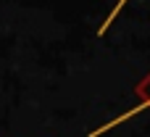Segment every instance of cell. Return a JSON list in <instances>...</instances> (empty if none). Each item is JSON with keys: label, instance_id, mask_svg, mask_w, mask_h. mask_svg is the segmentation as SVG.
<instances>
[{"label": "cell", "instance_id": "cell-2", "mask_svg": "<svg viewBox=\"0 0 150 137\" xmlns=\"http://www.w3.org/2000/svg\"><path fill=\"white\" fill-rule=\"evenodd\" d=\"M127 3H129V0H119V3H116V5H113V8H111V13H108V18H105V21H103V24H100V29H98V34H105V29H108V26H111V24H113V18H116V16H119V11H121V8H124V5H127Z\"/></svg>", "mask_w": 150, "mask_h": 137}, {"label": "cell", "instance_id": "cell-1", "mask_svg": "<svg viewBox=\"0 0 150 137\" xmlns=\"http://www.w3.org/2000/svg\"><path fill=\"white\" fill-rule=\"evenodd\" d=\"M134 95L140 98V103L134 106V108H129L127 114H121V116H116V119H111L108 124H103L100 129H95L90 137H98V135H103L105 129H113V127H119V124H124L127 119H132L134 114H140V111H150V74L148 77H142L140 82H137V87H134Z\"/></svg>", "mask_w": 150, "mask_h": 137}]
</instances>
